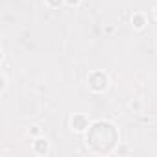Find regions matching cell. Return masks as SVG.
Returning a JSON list of instances; mask_svg holds the SVG:
<instances>
[{"label":"cell","instance_id":"cell-3","mask_svg":"<svg viewBox=\"0 0 157 157\" xmlns=\"http://www.w3.org/2000/svg\"><path fill=\"white\" fill-rule=\"evenodd\" d=\"M72 126H74L78 131H83L85 128H89V122H87V118H85L83 115H76V117L72 118Z\"/></svg>","mask_w":157,"mask_h":157},{"label":"cell","instance_id":"cell-7","mask_svg":"<svg viewBox=\"0 0 157 157\" xmlns=\"http://www.w3.org/2000/svg\"><path fill=\"white\" fill-rule=\"evenodd\" d=\"M68 4H78V0H67Z\"/></svg>","mask_w":157,"mask_h":157},{"label":"cell","instance_id":"cell-2","mask_svg":"<svg viewBox=\"0 0 157 157\" xmlns=\"http://www.w3.org/2000/svg\"><path fill=\"white\" fill-rule=\"evenodd\" d=\"M89 87L93 91H104L107 87V76L104 72H93L89 76Z\"/></svg>","mask_w":157,"mask_h":157},{"label":"cell","instance_id":"cell-6","mask_svg":"<svg viewBox=\"0 0 157 157\" xmlns=\"http://www.w3.org/2000/svg\"><path fill=\"white\" fill-rule=\"evenodd\" d=\"M46 2H48L50 6H54V8H56V6H59V4H61V0H46Z\"/></svg>","mask_w":157,"mask_h":157},{"label":"cell","instance_id":"cell-8","mask_svg":"<svg viewBox=\"0 0 157 157\" xmlns=\"http://www.w3.org/2000/svg\"><path fill=\"white\" fill-rule=\"evenodd\" d=\"M155 15H157V10H155Z\"/></svg>","mask_w":157,"mask_h":157},{"label":"cell","instance_id":"cell-1","mask_svg":"<svg viewBox=\"0 0 157 157\" xmlns=\"http://www.w3.org/2000/svg\"><path fill=\"white\" fill-rule=\"evenodd\" d=\"M117 139H118L117 129L109 122H96L87 135V142L98 151H109L111 146L117 142Z\"/></svg>","mask_w":157,"mask_h":157},{"label":"cell","instance_id":"cell-4","mask_svg":"<svg viewBox=\"0 0 157 157\" xmlns=\"http://www.w3.org/2000/svg\"><path fill=\"white\" fill-rule=\"evenodd\" d=\"M46 148H48V142H46V140H43V139L35 140V151H39V153H44V151H46Z\"/></svg>","mask_w":157,"mask_h":157},{"label":"cell","instance_id":"cell-5","mask_svg":"<svg viewBox=\"0 0 157 157\" xmlns=\"http://www.w3.org/2000/svg\"><path fill=\"white\" fill-rule=\"evenodd\" d=\"M133 24H135V28H142L144 26V19L140 15H135L133 17Z\"/></svg>","mask_w":157,"mask_h":157}]
</instances>
